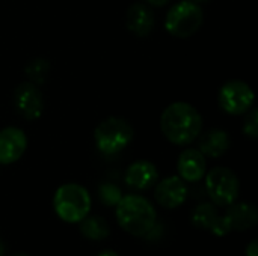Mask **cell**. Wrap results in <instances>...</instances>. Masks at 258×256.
I'll list each match as a JSON object with an SVG mask.
<instances>
[{
  "instance_id": "cell-1",
  "label": "cell",
  "mask_w": 258,
  "mask_h": 256,
  "mask_svg": "<svg viewBox=\"0 0 258 256\" xmlns=\"http://www.w3.org/2000/svg\"><path fill=\"white\" fill-rule=\"evenodd\" d=\"M160 128L163 136L174 145L186 146L195 142L203 128L200 112L189 103H172L160 116Z\"/></svg>"
},
{
  "instance_id": "cell-2",
  "label": "cell",
  "mask_w": 258,
  "mask_h": 256,
  "mask_svg": "<svg viewBox=\"0 0 258 256\" xmlns=\"http://www.w3.org/2000/svg\"><path fill=\"white\" fill-rule=\"evenodd\" d=\"M115 207L119 226L135 237L147 235L156 226L157 213L153 204L144 196L125 195Z\"/></svg>"
},
{
  "instance_id": "cell-3",
  "label": "cell",
  "mask_w": 258,
  "mask_h": 256,
  "mask_svg": "<svg viewBox=\"0 0 258 256\" xmlns=\"http://www.w3.org/2000/svg\"><path fill=\"white\" fill-rule=\"evenodd\" d=\"M56 214L68 223H77L89 214L91 196L88 190L76 183L60 186L53 196Z\"/></svg>"
},
{
  "instance_id": "cell-4",
  "label": "cell",
  "mask_w": 258,
  "mask_h": 256,
  "mask_svg": "<svg viewBox=\"0 0 258 256\" xmlns=\"http://www.w3.org/2000/svg\"><path fill=\"white\" fill-rule=\"evenodd\" d=\"M132 125L118 116H110L101 121L94 130V140L100 152L113 155L125 149L133 140Z\"/></svg>"
},
{
  "instance_id": "cell-5",
  "label": "cell",
  "mask_w": 258,
  "mask_h": 256,
  "mask_svg": "<svg viewBox=\"0 0 258 256\" xmlns=\"http://www.w3.org/2000/svg\"><path fill=\"white\" fill-rule=\"evenodd\" d=\"M204 20L203 9L194 0L175 3L165 18V29L175 38H189L198 32Z\"/></svg>"
},
{
  "instance_id": "cell-6",
  "label": "cell",
  "mask_w": 258,
  "mask_h": 256,
  "mask_svg": "<svg viewBox=\"0 0 258 256\" xmlns=\"http://www.w3.org/2000/svg\"><path fill=\"white\" fill-rule=\"evenodd\" d=\"M206 177V189L215 205L228 207L236 202L240 190L237 175L228 167H215Z\"/></svg>"
},
{
  "instance_id": "cell-7",
  "label": "cell",
  "mask_w": 258,
  "mask_h": 256,
  "mask_svg": "<svg viewBox=\"0 0 258 256\" xmlns=\"http://www.w3.org/2000/svg\"><path fill=\"white\" fill-rule=\"evenodd\" d=\"M219 106L230 115H243L254 104V91L242 80H230L219 89Z\"/></svg>"
},
{
  "instance_id": "cell-8",
  "label": "cell",
  "mask_w": 258,
  "mask_h": 256,
  "mask_svg": "<svg viewBox=\"0 0 258 256\" xmlns=\"http://www.w3.org/2000/svg\"><path fill=\"white\" fill-rule=\"evenodd\" d=\"M14 101H15L17 112L29 121H35L42 115V110H44L42 92L36 84L30 81L21 83L15 89Z\"/></svg>"
},
{
  "instance_id": "cell-9",
  "label": "cell",
  "mask_w": 258,
  "mask_h": 256,
  "mask_svg": "<svg viewBox=\"0 0 258 256\" xmlns=\"http://www.w3.org/2000/svg\"><path fill=\"white\" fill-rule=\"evenodd\" d=\"M27 148V137L21 128L6 127L0 130V164H11L21 158Z\"/></svg>"
},
{
  "instance_id": "cell-10",
  "label": "cell",
  "mask_w": 258,
  "mask_h": 256,
  "mask_svg": "<svg viewBox=\"0 0 258 256\" xmlns=\"http://www.w3.org/2000/svg\"><path fill=\"white\" fill-rule=\"evenodd\" d=\"M154 198L163 208H177L187 198L186 183L180 177H168L156 186Z\"/></svg>"
},
{
  "instance_id": "cell-11",
  "label": "cell",
  "mask_w": 258,
  "mask_h": 256,
  "mask_svg": "<svg viewBox=\"0 0 258 256\" xmlns=\"http://www.w3.org/2000/svg\"><path fill=\"white\" fill-rule=\"evenodd\" d=\"M177 170L183 181L195 183L200 181L207 170L206 157L198 149H186L180 154L177 161Z\"/></svg>"
},
{
  "instance_id": "cell-12",
  "label": "cell",
  "mask_w": 258,
  "mask_h": 256,
  "mask_svg": "<svg viewBox=\"0 0 258 256\" xmlns=\"http://www.w3.org/2000/svg\"><path fill=\"white\" fill-rule=\"evenodd\" d=\"M159 172L157 167L147 160L135 161L128 166L125 172V183L135 190H147L157 183Z\"/></svg>"
},
{
  "instance_id": "cell-13",
  "label": "cell",
  "mask_w": 258,
  "mask_h": 256,
  "mask_svg": "<svg viewBox=\"0 0 258 256\" xmlns=\"http://www.w3.org/2000/svg\"><path fill=\"white\" fill-rule=\"evenodd\" d=\"M154 14L145 3H133L125 14V26L136 36H147L154 29Z\"/></svg>"
},
{
  "instance_id": "cell-14",
  "label": "cell",
  "mask_w": 258,
  "mask_h": 256,
  "mask_svg": "<svg viewBox=\"0 0 258 256\" xmlns=\"http://www.w3.org/2000/svg\"><path fill=\"white\" fill-rule=\"evenodd\" d=\"M228 211L225 214V219L231 228V231H246L257 225L258 213L257 208L252 204L239 202L228 205Z\"/></svg>"
},
{
  "instance_id": "cell-15",
  "label": "cell",
  "mask_w": 258,
  "mask_h": 256,
  "mask_svg": "<svg viewBox=\"0 0 258 256\" xmlns=\"http://www.w3.org/2000/svg\"><path fill=\"white\" fill-rule=\"evenodd\" d=\"M228 148H230V137L224 130H218V128L209 130L198 140V151L204 157L219 158L228 151Z\"/></svg>"
},
{
  "instance_id": "cell-16",
  "label": "cell",
  "mask_w": 258,
  "mask_h": 256,
  "mask_svg": "<svg viewBox=\"0 0 258 256\" xmlns=\"http://www.w3.org/2000/svg\"><path fill=\"white\" fill-rule=\"evenodd\" d=\"M80 232L85 238L100 241L109 237L110 228L103 217L98 216H86L80 220Z\"/></svg>"
},
{
  "instance_id": "cell-17",
  "label": "cell",
  "mask_w": 258,
  "mask_h": 256,
  "mask_svg": "<svg viewBox=\"0 0 258 256\" xmlns=\"http://www.w3.org/2000/svg\"><path fill=\"white\" fill-rule=\"evenodd\" d=\"M219 217L218 214V210L213 204L210 202H204V204H200L194 213H192V223L200 228V229H207L210 231V228L215 225L216 219Z\"/></svg>"
},
{
  "instance_id": "cell-18",
  "label": "cell",
  "mask_w": 258,
  "mask_h": 256,
  "mask_svg": "<svg viewBox=\"0 0 258 256\" xmlns=\"http://www.w3.org/2000/svg\"><path fill=\"white\" fill-rule=\"evenodd\" d=\"M48 71H50V63L44 59H35L29 62V65L26 66V75L29 77V81L36 86L44 83L45 77L48 75Z\"/></svg>"
},
{
  "instance_id": "cell-19",
  "label": "cell",
  "mask_w": 258,
  "mask_h": 256,
  "mask_svg": "<svg viewBox=\"0 0 258 256\" xmlns=\"http://www.w3.org/2000/svg\"><path fill=\"white\" fill-rule=\"evenodd\" d=\"M98 196L101 199V202L104 205H109V207H113L119 202V199L122 198V192L119 190L118 186L115 184H110V183H104L100 186L98 189Z\"/></svg>"
},
{
  "instance_id": "cell-20",
  "label": "cell",
  "mask_w": 258,
  "mask_h": 256,
  "mask_svg": "<svg viewBox=\"0 0 258 256\" xmlns=\"http://www.w3.org/2000/svg\"><path fill=\"white\" fill-rule=\"evenodd\" d=\"M243 133L245 136L251 139L258 137V112L257 109H251V112L246 115V119L243 122Z\"/></svg>"
},
{
  "instance_id": "cell-21",
  "label": "cell",
  "mask_w": 258,
  "mask_h": 256,
  "mask_svg": "<svg viewBox=\"0 0 258 256\" xmlns=\"http://www.w3.org/2000/svg\"><path fill=\"white\" fill-rule=\"evenodd\" d=\"M210 231H212L215 235L222 237V235H227L228 232H231V228H230V225H228L225 216H219V217L216 219L215 225L210 228Z\"/></svg>"
},
{
  "instance_id": "cell-22",
  "label": "cell",
  "mask_w": 258,
  "mask_h": 256,
  "mask_svg": "<svg viewBox=\"0 0 258 256\" xmlns=\"http://www.w3.org/2000/svg\"><path fill=\"white\" fill-rule=\"evenodd\" d=\"M246 256H258V243L252 241L248 247H246Z\"/></svg>"
},
{
  "instance_id": "cell-23",
  "label": "cell",
  "mask_w": 258,
  "mask_h": 256,
  "mask_svg": "<svg viewBox=\"0 0 258 256\" xmlns=\"http://www.w3.org/2000/svg\"><path fill=\"white\" fill-rule=\"evenodd\" d=\"M145 2H148V3L153 5V6H163V5L169 3L171 0H145Z\"/></svg>"
},
{
  "instance_id": "cell-24",
  "label": "cell",
  "mask_w": 258,
  "mask_h": 256,
  "mask_svg": "<svg viewBox=\"0 0 258 256\" xmlns=\"http://www.w3.org/2000/svg\"><path fill=\"white\" fill-rule=\"evenodd\" d=\"M97 256H119L118 253H115V252H112V250H106V252H101L100 255Z\"/></svg>"
},
{
  "instance_id": "cell-25",
  "label": "cell",
  "mask_w": 258,
  "mask_h": 256,
  "mask_svg": "<svg viewBox=\"0 0 258 256\" xmlns=\"http://www.w3.org/2000/svg\"><path fill=\"white\" fill-rule=\"evenodd\" d=\"M194 2L200 5V3H206V2H209V0H194Z\"/></svg>"
},
{
  "instance_id": "cell-26",
  "label": "cell",
  "mask_w": 258,
  "mask_h": 256,
  "mask_svg": "<svg viewBox=\"0 0 258 256\" xmlns=\"http://www.w3.org/2000/svg\"><path fill=\"white\" fill-rule=\"evenodd\" d=\"M18 256H26V255H18Z\"/></svg>"
}]
</instances>
